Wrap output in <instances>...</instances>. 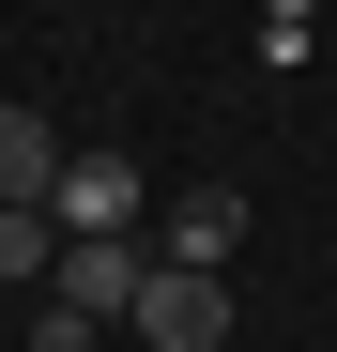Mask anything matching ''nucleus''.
I'll use <instances>...</instances> for the list:
<instances>
[{"label": "nucleus", "instance_id": "1", "mask_svg": "<svg viewBox=\"0 0 337 352\" xmlns=\"http://www.w3.org/2000/svg\"><path fill=\"white\" fill-rule=\"evenodd\" d=\"M138 199H153L138 153L92 138V153H62V184H46V230H62V245H138Z\"/></svg>", "mask_w": 337, "mask_h": 352}, {"label": "nucleus", "instance_id": "2", "mask_svg": "<svg viewBox=\"0 0 337 352\" xmlns=\"http://www.w3.org/2000/svg\"><path fill=\"white\" fill-rule=\"evenodd\" d=\"M138 276H153V245H62V261H46V307H62V322H138Z\"/></svg>", "mask_w": 337, "mask_h": 352}, {"label": "nucleus", "instance_id": "3", "mask_svg": "<svg viewBox=\"0 0 337 352\" xmlns=\"http://www.w3.org/2000/svg\"><path fill=\"white\" fill-rule=\"evenodd\" d=\"M138 337H153V352H215V337H230V276L153 261V276H138Z\"/></svg>", "mask_w": 337, "mask_h": 352}, {"label": "nucleus", "instance_id": "4", "mask_svg": "<svg viewBox=\"0 0 337 352\" xmlns=\"http://www.w3.org/2000/svg\"><path fill=\"white\" fill-rule=\"evenodd\" d=\"M230 245H246V199H230V184L153 214V261H184V276H230Z\"/></svg>", "mask_w": 337, "mask_h": 352}, {"label": "nucleus", "instance_id": "5", "mask_svg": "<svg viewBox=\"0 0 337 352\" xmlns=\"http://www.w3.org/2000/svg\"><path fill=\"white\" fill-rule=\"evenodd\" d=\"M46 184H62V123H46V107H0V214H46Z\"/></svg>", "mask_w": 337, "mask_h": 352}, {"label": "nucleus", "instance_id": "6", "mask_svg": "<svg viewBox=\"0 0 337 352\" xmlns=\"http://www.w3.org/2000/svg\"><path fill=\"white\" fill-rule=\"evenodd\" d=\"M46 261H62V230H46V214L16 199V214H0V276H46Z\"/></svg>", "mask_w": 337, "mask_h": 352}, {"label": "nucleus", "instance_id": "7", "mask_svg": "<svg viewBox=\"0 0 337 352\" xmlns=\"http://www.w3.org/2000/svg\"><path fill=\"white\" fill-rule=\"evenodd\" d=\"M261 31H276V46H307V31H322V0H261Z\"/></svg>", "mask_w": 337, "mask_h": 352}]
</instances>
